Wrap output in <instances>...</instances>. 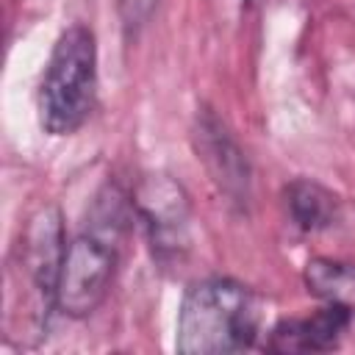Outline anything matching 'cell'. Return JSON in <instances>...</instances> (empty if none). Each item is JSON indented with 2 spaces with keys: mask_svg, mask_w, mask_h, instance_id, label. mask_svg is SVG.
I'll use <instances>...</instances> for the list:
<instances>
[{
  "mask_svg": "<svg viewBox=\"0 0 355 355\" xmlns=\"http://www.w3.org/2000/svg\"><path fill=\"white\" fill-rule=\"evenodd\" d=\"M133 197L116 180L103 183L80 230L67 241L55 288L58 313L67 319H86L105 302L119 269L122 244L133 227Z\"/></svg>",
  "mask_w": 355,
  "mask_h": 355,
  "instance_id": "cell-1",
  "label": "cell"
},
{
  "mask_svg": "<svg viewBox=\"0 0 355 355\" xmlns=\"http://www.w3.org/2000/svg\"><path fill=\"white\" fill-rule=\"evenodd\" d=\"M263 300L233 277H205L186 288L178 311L175 349L183 355L244 352L261 333Z\"/></svg>",
  "mask_w": 355,
  "mask_h": 355,
  "instance_id": "cell-2",
  "label": "cell"
},
{
  "mask_svg": "<svg viewBox=\"0 0 355 355\" xmlns=\"http://www.w3.org/2000/svg\"><path fill=\"white\" fill-rule=\"evenodd\" d=\"M97 103V39L83 22L64 28L44 64L36 108L50 136H69L86 125Z\"/></svg>",
  "mask_w": 355,
  "mask_h": 355,
  "instance_id": "cell-3",
  "label": "cell"
},
{
  "mask_svg": "<svg viewBox=\"0 0 355 355\" xmlns=\"http://www.w3.org/2000/svg\"><path fill=\"white\" fill-rule=\"evenodd\" d=\"M133 208L147 227L153 258L161 266L180 263L191 241V205L183 186L169 175H147L133 194Z\"/></svg>",
  "mask_w": 355,
  "mask_h": 355,
  "instance_id": "cell-4",
  "label": "cell"
},
{
  "mask_svg": "<svg viewBox=\"0 0 355 355\" xmlns=\"http://www.w3.org/2000/svg\"><path fill=\"white\" fill-rule=\"evenodd\" d=\"M64 219L55 205H42L28 219L19 239V266L31 280L44 313L55 311V288L61 277V263L67 252Z\"/></svg>",
  "mask_w": 355,
  "mask_h": 355,
  "instance_id": "cell-5",
  "label": "cell"
},
{
  "mask_svg": "<svg viewBox=\"0 0 355 355\" xmlns=\"http://www.w3.org/2000/svg\"><path fill=\"white\" fill-rule=\"evenodd\" d=\"M191 136H194L197 158L208 169L219 194H225V200L230 205L247 208L250 205V189H252L250 161H247L244 150L239 147V141L233 139V133L227 130V125L211 108L202 105L197 111Z\"/></svg>",
  "mask_w": 355,
  "mask_h": 355,
  "instance_id": "cell-6",
  "label": "cell"
},
{
  "mask_svg": "<svg viewBox=\"0 0 355 355\" xmlns=\"http://www.w3.org/2000/svg\"><path fill=\"white\" fill-rule=\"evenodd\" d=\"M352 308L338 302H324L308 316L280 319L263 344L269 352H327L338 347L344 333L349 330Z\"/></svg>",
  "mask_w": 355,
  "mask_h": 355,
  "instance_id": "cell-7",
  "label": "cell"
},
{
  "mask_svg": "<svg viewBox=\"0 0 355 355\" xmlns=\"http://www.w3.org/2000/svg\"><path fill=\"white\" fill-rule=\"evenodd\" d=\"M283 202L288 211L291 225H297L302 233H322L333 227L341 216V200L333 194L327 186L311 180V178H297L283 189Z\"/></svg>",
  "mask_w": 355,
  "mask_h": 355,
  "instance_id": "cell-8",
  "label": "cell"
},
{
  "mask_svg": "<svg viewBox=\"0 0 355 355\" xmlns=\"http://www.w3.org/2000/svg\"><path fill=\"white\" fill-rule=\"evenodd\" d=\"M305 288L322 302H338L355 311V263L338 258H311L302 272Z\"/></svg>",
  "mask_w": 355,
  "mask_h": 355,
  "instance_id": "cell-9",
  "label": "cell"
},
{
  "mask_svg": "<svg viewBox=\"0 0 355 355\" xmlns=\"http://www.w3.org/2000/svg\"><path fill=\"white\" fill-rule=\"evenodd\" d=\"M153 3H155V0H119L125 28H139V25H144V19H147L150 11H153Z\"/></svg>",
  "mask_w": 355,
  "mask_h": 355,
  "instance_id": "cell-10",
  "label": "cell"
}]
</instances>
